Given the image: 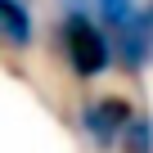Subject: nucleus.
Returning <instances> with one entry per match:
<instances>
[{
    "instance_id": "39448f33",
    "label": "nucleus",
    "mask_w": 153,
    "mask_h": 153,
    "mask_svg": "<svg viewBox=\"0 0 153 153\" xmlns=\"http://www.w3.org/2000/svg\"><path fill=\"white\" fill-rule=\"evenodd\" d=\"M90 5L99 9V18H104L113 32H122V27L135 18V0H90Z\"/></svg>"
},
{
    "instance_id": "f257e3e1",
    "label": "nucleus",
    "mask_w": 153,
    "mask_h": 153,
    "mask_svg": "<svg viewBox=\"0 0 153 153\" xmlns=\"http://www.w3.org/2000/svg\"><path fill=\"white\" fill-rule=\"evenodd\" d=\"M59 41H63L68 68H72L76 76H86V81H90V76H99V72L108 68V59H113L104 32L90 23L86 9H76V5H72V14H63V23H59Z\"/></svg>"
},
{
    "instance_id": "20e7f679",
    "label": "nucleus",
    "mask_w": 153,
    "mask_h": 153,
    "mask_svg": "<svg viewBox=\"0 0 153 153\" xmlns=\"http://www.w3.org/2000/svg\"><path fill=\"white\" fill-rule=\"evenodd\" d=\"M0 27H5V41L14 50H27L32 45V9H27V0H0Z\"/></svg>"
},
{
    "instance_id": "423d86ee",
    "label": "nucleus",
    "mask_w": 153,
    "mask_h": 153,
    "mask_svg": "<svg viewBox=\"0 0 153 153\" xmlns=\"http://www.w3.org/2000/svg\"><path fill=\"white\" fill-rule=\"evenodd\" d=\"M126 153H153V122L144 117V122H131L126 126Z\"/></svg>"
},
{
    "instance_id": "f03ea898",
    "label": "nucleus",
    "mask_w": 153,
    "mask_h": 153,
    "mask_svg": "<svg viewBox=\"0 0 153 153\" xmlns=\"http://www.w3.org/2000/svg\"><path fill=\"white\" fill-rule=\"evenodd\" d=\"M131 122H135V117H131V104H126L122 95H99V99H90V104L81 108V126H86V135H90L99 149L117 144Z\"/></svg>"
},
{
    "instance_id": "7ed1b4c3",
    "label": "nucleus",
    "mask_w": 153,
    "mask_h": 153,
    "mask_svg": "<svg viewBox=\"0 0 153 153\" xmlns=\"http://www.w3.org/2000/svg\"><path fill=\"white\" fill-rule=\"evenodd\" d=\"M117 50H122V68L131 72L153 63V0H144V9H135V18L117 32Z\"/></svg>"
}]
</instances>
